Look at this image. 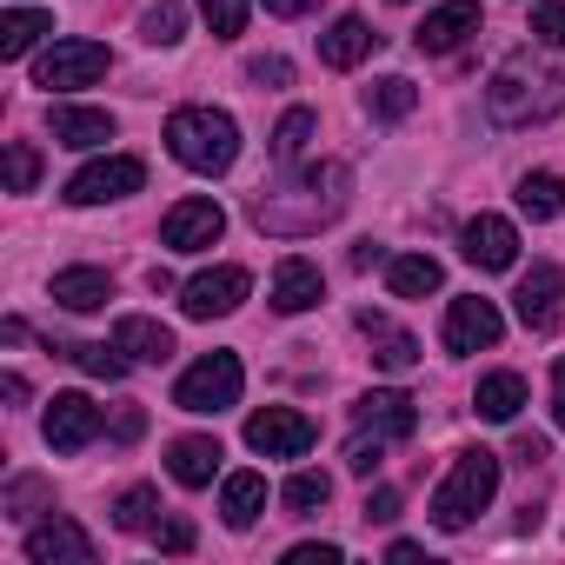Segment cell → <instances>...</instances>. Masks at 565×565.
I'll list each match as a JSON object with an SVG mask.
<instances>
[{
  "label": "cell",
  "mask_w": 565,
  "mask_h": 565,
  "mask_svg": "<svg viewBox=\"0 0 565 565\" xmlns=\"http://www.w3.org/2000/svg\"><path fill=\"white\" fill-rule=\"evenodd\" d=\"M347 193H353V167H347V160H320V167H307L294 186L259 193V200H253V220H259L266 233H279V239H307V233H320L327 220L347 213Z\"/></svg>",
  "instance_id": "6da1fadb"
},
{
  "label": "cell",
  "mask_w": 565,
  "mask_h": 565,
  "mask_svg": "<svg viewBox=\"0 0 565 565\" xmlns=\"http://www.w3.org/2000/svg\"><path fill=\"white\" fill-rule=\"evenodd\" d=\"M486 107H492V120H499V127L545 120V114H558V107H565V67H539V61L512 54V61L492 74Z\"/></svg>",
  "instance_id": "7a4b0ae2"
},
{
  "label": "cell",
  "mask_w": 565,
  "mask_h": 565,
  "mask_svg": "<svg viewBox=\"0 0 565 565\" xmlns=\"http://www.w3.org/2000/svg\"><path fill=\"white\" fill-rule=\"evenodd\" d=\"M167 153L186 167V173H226L239 160V127L233 114L220 107H180L167 120Z\"/></svg>",
  "instance_id": "3957f363"
},
{
  "label": "cell",
  "mask_w": 565,
  "mask_h": 565,
  "mask_svg": "<svg viewBox=\"0 0 565 565\" xmlns=\"http://www.w3.org/2000/svg\"><path fill=\"white\" fill-rule=\"evenodd\" d=\"M492 492H499V459L486 446H466L452 459V472L439 479V492H433V525L439 532H466L492 505Z\"/></svg>",
  "instance_id": "277c9868"
},
{
  "label": "cell",
  "mask_w": 565,
  "mask_h": 565,
  "mask_svg": "<svg viewBox=\"0 0 565 565\" xmlns=\"http://www.w3.org/2000/svg\"><path fill=\"white\" fill-rule=\"evenodd\" d=\"M239 386H246L239 360H233V353H206V360H193V366L180 373L173 406H180V413H226V406H239Z\"/></svg>",
  "instance_id": "5b68a950"
},
{
  "label": "cell",
  "mask_w": 565,
  "mask_h": 565,
  "mask_svg": "<svg viewBox=\"0 0 565 565\" xmlns=\"http://www.w3.org/2000/svg\"><path fill=\"white\" fill-rule=\"evenodd\" d=\"M107 67H114V54H107L100 41H54V47L34 61V87H47V94H74V87H94Z\"/></svg>",
  "instance_id": "8992f818"
},
{
  "label": "cell",
  "mask_w": 565,
  "mask_h": 565,
  "mask_svg": "<svg viewBox=\"0 0 565 565\" xmlns=\"http://www.w3.org/2000/svg\"><path fill=\"white\" fill-rule=\"evenodd\" d=\"M147 186V167L134 153H107V160H87L74 180H67V200L74 206H107V200H127Z\"/></svg>",
  "instance_id": "52a82bcc"
},
{
  "label": "cell",
  "mask_w": 565,
  "mask_h": 565,
  "mask_svg": "<svg viewBox=\"0 0 565 565\" xmlns=\"http://www.w3.org/2000/svg\"><path fill=\"white\" fill-rule=\"evenodd\" d=\"M246 294H253V273L246 266H213V273H193L186 287H180V313L186 320H226Z\"/></svg>",
  "instance_id": "ba28073f"
},
{
  "label": "cell",
  "mask_w": 565,
  "mask_h": 565,
  "mask_svg": "<svg viewBox=\"0 0 565 565\" xmlns=\"http://www.w3.org/2000/svg\"><path fill=\"white\" fill-rule=\"evenodd\" d=\"M313 439H320V426L307 413H294V406H266V413L246 419V446L266 452V459H300Z\"/></svg>",
  "instance_id": "9c48e42d"
},
{
  "label": "cell",
  "mask_w": 565,
  "mask_h": 565,
  "mask_svg": "<svg viewBox=\"0 0 565 565\" xmlns=\"http://www.w3.org/2000/svg\"><path fill=\"white\" fill-rule=\"evenodd\" d=\"M220 233H226L220 200H173V206H167V220H160V239H167L173 253H206Z\"/></svg>",
  "instance_id": "30bf717a"
},
{
  "label": "cell",
  "mask_w": 565,
  "mask_h": 565,
  "mask_svg": "<svg viewBox=\"0 0 565 565\" xmlns=\"http://www.w3.org/2000/svg\"><path fill=\"white\" fill-rule=\"evenodd\" d=\"M41 433H47V446H54V452H81V446H94V439H100V406H94L87 393H54V399H47Z\"/></svg>",
  "instance_id": "8fae6325"
},
{
  "label": "cell",
  "mask_w": 565,
  "mask_h": 565,
  "mask_svg": "<svg viewBox=\"0 0 565 565\" xmlns=\"http://www.w3.org/2000/svg\"><path fill=\"white\" fill-rule=\"evenodd\" d=\"M459 253H466L479 273H505V266L519 259V226H512V220H499V213H479V220H466Z\"/></svg>",
  "instance_id": "7c38bea8"
},
{
  "label": "cell",
  "mask_w": 565,
  "mask_h": 565,
  "mask_svg": "<svg viewBox=\"0 0 565 565\" xmlns=\"http://www.w3.org/2000/svg\"><path fill=\"white\" fill-rule=\"evenodd\" d=\"M558 294H565V273H558L552 259H539L532 273H519L512 307H519V320H525L532 333H552V327H558Z\"/></svg>",
  "instance_id": "4fadbf2b"
},
{
  "label": "cell",
  "mask_w": 565,
  "mask_h": 565,
  "mask_svg": "<svg viewBox=\"0 0 565 565\" xmlns=\"http://www.w3.org/2000/svg\"><path fill=\"white\" fill-rule=\"evenodd\" d=\"M499 333H505V320H499V307L492 300H452L446 307V353H479V347H499Z\"/></svg>",
  "instance_id": "5bb4252c"
},
{
  "label": "cell",
  "mask_w": 565,
  "mask_h": 565,
  "mask_svg": "<svg viewBox=\"0 0 565 565\" xmlns=\"http://www.w3.org/2000/svg\"><path fill=\"white\" fill-rule=\"evenodd\" d=\"M28 558L34 565H94V539L74 519H47L28 532Z\"/></svg>",
  "instance_id": "9a60e30c"
},
{
  "label": "cell",
  "mask_w": 565,
  "mask_h": 565,
  "mask_svg": "<svg viewBox=\"0 0 565 565\" xmlns=\"http://www.w3.org/2000/svg\"><path fill=\"white\" fill-rule=\"evenodd\" d=\"M466 34H479V0H446V8H433L413 41H419V54H452Z\"/></svg>",
  "instance_id": "2e32d148"
},
{
  "label": "cell",
  "mask_w": 565,
  "mask_h": 565,
  "mask_svg": "<svg viewBox=\"0 0 565 565\" xmlns=\"http://www.w3.org/2000/svg\"><path fill=\"white\" fill-rule=\"evenodd\" d=\"M320 294H327V279H320V266L313 259H279L273 266V307L279 313H307V307H320Z\"/></svg>",
  "instance_id": "e0dca14e"
},
{
  "label": "cell",
  "mask_w": 565,
  "mask_h": 565,
  "mask_svg": "<svg viewBox=\"0 0 565 565\" xmlns=\"http://www.w3.org/2000/svg\"><path fill=\"white\" fill-rule=\"evenodd\" d=\"M353 419H360L366 433H380V439H413V433H419V406H413L406 393H366V399L353 406Z\"/></svg>",
  "instance_id": "ac0fdd59"
},
{
  "label": "cell",
  "mask_w": 565,
  "mask_h": 565,
  "mask_svg": "<svg viewBox=\"0 0 565 565\" xmlns=\"http://www.w3.org/2000/svg\"><path fill=\"white\" fill-rule=\"evenodd\" d=\"M360 333L373 340V366H386V373H413V366H419V340H413V333H399L386 313H373V307H366V313H360Z\"/></svg>",
  "instance_id": "d6986e66"
},
{
  "label": "cell",
  "mask_w": 565,
  "mask_h": 565,
  "mask_svg": "<svg viewBox=\"0 0 565 565\" xmlns=\"http://www.w3.org/2000/svg\"><path fill=\"white\" fill-rule=\"evenodd\" d=\"M47 134L61 140V147H107L114 140V114H100V107H54L47 114Z\"/></svg>",
  "instance_id": "ffe728a7"
},
{
  "label": "cell",
  "mask_w": 565,
  "mask_h": 565,
  "mask_svg": "<svg viewBox=\"0 0 565 565\" xmlns=\"http://www.w3.org/2000/svg\"><path fill=\"white\" fill-rule=\"evenodd\" d=\"M114 347H120L134 366H167V360H173V333H167L160 320H140V313H127V320L114 327Z\"/></svg>",
  "instance_id": "44dd1931"
},
{
  "label": "cell",
  "mask_w": 565,
  "mask_h": 565,
  "mask_svg": "<svg viewBox=\"0 0 565 565\" xmlns=\"http://www.w3.org/2000/svg\"><path fill=\"white\" fill-rule=\"evenodd\" d=\"M220 439H206V433H186V439H173L167 446V472L180 479V486H213V472H220Z\"/></svg>",
  "instance_id": "7402d4cb"
},
{
  "label": "cell",
  "mask_w": 565,
  "mask_h": 565,
  "mask_svg": "<svg viewBox=\"0 0 565 565\" xmlns=\"http://www.w3.org/2000/svg\"><path fill=\"white\" fill-rule=\"evenodd\" d=\"M54 300H61L67 313H100V307L114 300V279H107L100 266H67V273H54Z\"/></svg>",
  "instance_id": "603a6c76"
},
{
  "label": "cell",
  "mask_w": 565,
  "mask_h": 565,
  "mask_svg": "<svg viewBox=\"0 0 565 565\" xmlns=\"http://www.w3.org/2000/svg\"><path fill=\"white\" fill-rule=\"evenodd\" d=\"M366 54H373V28H366L360 14H340V21L320 34V61H327V67H340V74H347V67H360Z\"/></svg>",
  "instance_id": "cb8c5ba5"
},
{
  "label": "cell",
  "mask_w": 565,
  "mask_h": 565,
  "mask_svg": "<svg viewBox=\"0 0 565 565\" xmlns=\"http://www.w3.org/2000/svg\"><path fill=\"white\" fill-rule=\"evenodd\" d=\"M439 259L433 253H399L393 266H386V287H393V300H426V294H439Z\"/></svg>",
  "instance_id": "d4e9b609"
},
{
  "label": "cell",
  "mask_w": 565,
  "mask_h": 565,
  "mask_svg": "<svg viewBox=\"0 0 565 565\" xmlns=\"http://www.w3.org/2000/svg\"><path fill=\"white\" fill-rule=\"evenodd\" d=\"M519 406H525V380H519V373H486V380H479V393H472V413H479V419H492V426L519 419Z\"/></svg>",
  "instance_id": "484cf974"
},
{
  "label": "cell",
  "mask_w": 565,
  "mask_h": 565,
  "mask_svg": "<svg viewBox=\"0 0 565 565\" xmlns=\"http://www.w3.org/2000/svg\"><path fill=\"white\" fill-rule=\"evenodd\" d=\"M220 512H226L233 532H246V525L266 512V479H259V472H226V486H220Z\"/></svg>",
  "instance_id": "4316f807"
},
{
  "label": "cell",
  "mask_w": 565,
  "mask_h": 565,
  "mask_svg": "<svg viewBox=\"0 0 565 565\" xmlns=\"http://www.w3.org/2000/svg\"><path fill=\"white\" fill-rule=\"evenodd\" d=\"M41 34H54V21H47V14H34V8L0 14V61H28Z\"/></svg>",
  "instance_id": "83f0119b"
},
{
  "label": "cell",
  "mask_w": 565,
  "mask_h": 565,
  "mask_svg": "<svg viewBox=\"0 0 565 565\" xmlns=\"http://www.w3.org/2000/svg\"><path fill=\"white\" fill-rule=\"evenodd\" d=\"M313 127H320V114H313V107H287V114H279V127H273V160H279V167H294V160L307 153Z\"/></svg>",
  "instance_id": "f1b7e54d"
},
{
  "label": "cell",
  "mask_w": 565,
  "mask_h": 565,
  "mask_svg": "<svg viewBox=\"0 0 565 565\" xmlns=\"http://www.w3.org/2000/svg\"><path fill=\"white\" fill-rule=\"evenodd\" d=\"M413 107H419V87L399 81V74H386V81L366 87V114H373V120H406Z\"/></svg>",
  "instance_id": "f546056e"
},
{
  "label": "cell",
  "mask_w": 565,
  "mask_h": 565,
  "mask_svg": "<svg viewBox=\"0 0 565 565\" xmlns=\"http://www.w3.org/2000/svg\"><path fill=\"white\" fill-rule=\"evenodd\" d=\"M558 206H565V180H558V173H525V180H519V213L558 220Z\"/></svg>",
  "instance_id": "4dcf8cb0"
},
{
  "label": "cell",
  "mask_w": 565,
  "mask_h": 565,
  "mask_svg": "<svg viewBox=\"0 0 565 565\" xmlns=\"http://www.w3.org/2000/svg\"><path fill=\"white\" fill-rule=\"evenodd\" d=\"M180 34H186V8H180V0H160V8L140 14V41L147 47H180Z\"/></svg>",
  "instance_id": "1f68e13d"
},
{
  "label": "cell",
  "mask_w": 565,
  "mask_h": 565,
  "mask_svg": "<svg viewBox=\"0 0 565 565\" xmlns=\"http://www.w3.org/2000/svg\"><path fill=\"white\" fill-rule=\"evenodd\" d=\"M279 499H287V512H294V519H307V512H320V505L333 499V479H327V472H294Z\"/></svg>",
  "instance_id": "d6a6232c"
},
{
  "label": "cell",
  "mask_w": 565,
  "mask_h": 565,
  "mask_svg": "<svg viewBox=\"0 0 565 565\" xmlns=\"http://www.w3.org/2000/svg\"><path fill=\"white\" fill-rule=\"evenodd\" d=\"M153 512H160V492H153V486H134V492L114 499V525H120V532H147Z\"/></svg>",
  "instance_id": "836d02e7"
},
{
  "label": "cell",
  "mask_w": 565,
  "mask_h": 565,
  "mask_svg": "<svg viewBox=\"0 0 565 565\" xmlns=\"http://www.w3.org/2000/svg\"><path fill=\"white\" fill-rule=\"evenodd\" d=\"M67 360L81 366V373H94V380H127V353L120 347H67Z\"/></svg>",
  "instance_id": "e575fe53"
},
{
  "label": "cell",
  "mask_w": 565,
  "mask_h": 565,
  "mask_svg": "<svg viewBox=\"0 0 565 565\" xmlns=\"http://www.w3.org/2000/svg\"><path fill=\"white\" fill-rule=\"evenodd\" d=\"M200 14H206L213 41H239V28H246V0H200Z\"/></svg>",
  "instance_id": "d590c367"
},
{
  "label": "cell",
  "mask_w": 565,
  "mask_h": 565,
  "mask_svg": "<svg viewBox=\"0 0 565 565\" xmlns=\"http://www.w3.org/2000/svg\"><path fill=\"white\" fill-rule=\"evenodd\" d=\"M34 180H41V153L28 140H14L8 147V193H34Z\"/></svg>",
  "instance_id": "8d00e7d4"
},
{
  "label": "cell",
  "mask_w": 565,
  "mask_h": 565,
  "mask_svg": "<svg viewBox=\"0 0 565 565\" xmlns=\"http://www.w3.org/2000/svg\"><path fill=\"white\" fill-rule=\"evenodd\" d=\"M532 34L565 54V0H539V8H532Z\"/></svg>",
  "instance_id": "74e56055"
},
{
  "label": "cell",
  "mask_w": 565,
  "mask_h": 565,
  "mask_svg": "<svg viewBox=\"0 0 565 565\" xmlns=\"http://www.w3.org/2000/svg\"><path fill=\"white\" fill-rule=\"evenodd\" d=\"M380 452H386V439H380V433H366V426H360V439H353V446H347V466H353V472H360V479H373V472H380Z\"/></svg>",
  "instance_id": "f35d334b"
},
{
  "label": "cell",
  "mask_w": 565,
  "mask_h": 565,
  "mask_svg": "<svg viewBox=\"0 0 565 565\" xmlns=\"http://www.w3.org/2000/svg\"><path fill=\"white\" fill-rule=\"evenodd\" d=\"M246 81H253V87H294V61H279V54H259V61L246 67Z\"/></svg>",
  "instance_id": "ab89813d"
},
{
  "label": "cell",
  "mask_w": 565,
  "mask_h": 565,
  "mask_svg": "<svg viewBox=\"0 0 565 565\" xmlns=\"http://www.w3.org/2000/svg\"><path fill=\"white\" fill-rule=\"evenodd\" d=\"M153 545L180 558V552H193V525H186V519H167V525H153Z\"/></svg>",
  "instance_id": "60d3db41"
},
{
  "label": "cell",
  "mask_w": 565,
  "mask_h": 565,
  "mask_svg": "<svg viewBox=\"0 0 565 565\" xmlns=\"http://www.w3.org/2000/svg\"><path fill=\"white\" fill-rule=\"evenodd\" d=\"M545 452H552V446H545L539 433H519V439H512V459H519V466H545Z\"/></svg>",
  "instance_id": "b9f144b4"
},
{
  "label": "cell",
  "mask_w": 565,
  "mask_h": 565,
  "mask_svg": "<svg viewBox=\"0 0 565 565\" xmlns=\"http://www.w3.org/2000/svg\"><path fill=\"white\" fill-rule=\"evenodd\" d=\"M366 519H380V525H386V519H399V492H393V486L366 492Z\"/></svg>",
  "instance_id": "7bdbcfd3"
},
{
  "label": "cell",
  "mask_w": 565,
  "mask_h": 565,
  "mask_svg": "<svg viewBox=\"0 0 565 565\" xmlns=\"http://www.w3.org/2000/svg\"><path fill=\"white\" fill-rule=\"evenodd\" d=\"M287 565H340V545H294Z\"/></svg>",
  "instance_id": "ee69618b"
},
{
  "label": "cell",
  "mask_w": 565,
  "mask_h": 565,
  "mask_svg": "<svg viewBox=\"0 0 565 565\" xmlns=\"http://www.w3.org/2000/svg\"><path fill=\"white\" fill-rule=\"evenodd\" d=\"M259 8H266V14H279V21H300V14H313V8H320V0H259Z\"/></svg>",
  "instance_id": "f6af8a7d"
},
{
  "label": "cell",
  "mask_w": 565,
  "mask_h": 565,
  "mask_svg": "<svg viewBox=\"0 0 565 565\" xmlns=\"http://www.w3.org/2000/svg\"><path fill=\"white\" fill-rule=\"evenodd\" d=\"M140 433H147V413H140V406H127V413L114 419V439H140Z\"/></svg>",
  "instance_id": "bcb514c9"
},
{
  "label": "cell",
  "mask_w": 565,
  "mask_h": 565,
  "mask_svg": "<svg viewBox=\"0 0 565 565\" xmlns=\"http://www.w3.org/2000/svg\"><path fill=\"white\" fill-rule=\"evenodd\" d=\"M552 419H558V433H565V360L552 366Z\"/></svg>",
  "instance_id": "7dc6e473"
}]
</instances>
